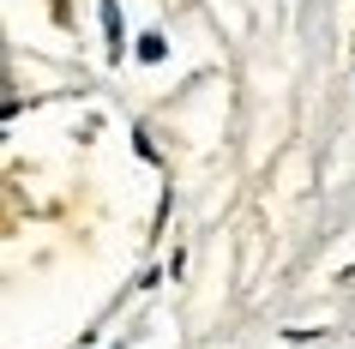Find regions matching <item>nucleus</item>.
Returning <instances> with one entry per match:
<instances>
[{"label": "nucleus", "mask_w": 355, "mask_h": 349, "mask_svg": "<svg viewBox=\"0 0 355 349\" xmlns=\"http://www.w3.org/2000/svg\"><path fill=\"white\" fill-rule=\"evenodd\" d=\"M168 49H163V37H157V31H150V37H139V60H163Z\"/></svg>", "instance_id": "f03ea898"}, {"label": "nucleus", "mask_w": 355, "mask_h": 349, "mask_svg": "<svg viewBox=\"0 0 355 349\" xmlns=\"http://www.w3.org/2000/svg\"><path fill=\"white\" fill-rule=\"evenodd\" d=\"M103 31H109V55H121V12H114V0H103Z\"/></svg>", "instance_id": "f257e3e1"}]
</instances>
